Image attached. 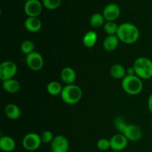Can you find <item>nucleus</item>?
<instances>
[{
  "mask_svg": "<svg viewBox=\"0 0 152 152\" xmlns=\"http://www.w3.org/2000/svg\"><path fill=\"white\" fill-rule=\"evenodd\" d=\"M24 10L28 17H38L42 10V5L39 0H28L25 1Z\"/></svg>",
  "mask_w": 152,
  "mask_h": 152,
  "instance_id": "9",
  "label": "nucleus"
},
{
  "mask_svg": "<svg viewBox=\"0 0 152 152\" xmlns=\"http://www.w3.org/2000/svg\"><path fill=\"white\" fill-rule=\"evenodd\" d=\"M135 74L142 80H148L152 77V60L147 57H139L133 65Z\"/></svg>",
  "mask_w": 152,
  "mask_h": 152,
  "instance_id": "3",
  "label": "nucleus"
},
{
  "mask_svg": "<svg viewBox=\"0 0 152 152\" xmlns=\"http://www.w3.org/2000/svg\"><path fill=\"white\" fill-rule=\"evenodd\" d=\"M103 28L105 32L108 35H117L119 26L114 22H106Z\"/></svg>",
  "mask_w": 152,
  "mask_h": 152,
  "instance_id": "23",
  "label": "nucleus"
},
{
  "mask_svg": "<svg viewBox=\"0 0 152 152\" xmlns=\"http://www.w3.org/2000/svg\"><path fill=\"white\" fill-rule=\"evenodd\" d=\"M135 71L134 68L132 67V68H129L127 69V75H135Z\"/></svg>",
  "mask_w": 152,
  "mask_h": 152,
  "instance_id": "29",
  "label": "nucleus"
},
{
  "mask_svg": "<svg viewBox=\"0 0 152 152\" xmlns=\"http://www.w3.org/2000/svg\"><path fill=\"white\" fill-rule=\"evenodd\" d=\"M54 137H53V133L50 131H45L41 135L42 142L44 143H51Z\"/></svg>",
  "mask_w": 152,
  "mask_h": 152,
  "instance_id": "27",
  "label": "nucleus"
},
{
  "mask_svg": "<svg viewBox=\"0 0 152 152\" xmlns=\"http://www.w3.org/2000/svg\"><path fill=\"white\" fill-rule=\"evenodd\" d=\"M26 64L30 69L37 71L42 68L44 65V59L39 53L34 51L26 56Z\"/></svg>",
  "mask_w": 152,
  "mask_h": 152,
  "instance_id": "8",
  "label": "nucleus"
},
{
  "mask_svg": "<svg viewBox=\"0 0 152 152\" xmlns=\"http://www.w3.org/2000/svg\"><path fill=\"white\" fill-rule=\"evenodd\" d=\"M105 18L103 15L99 13H95L91 16L90 24L93 28H99L105 25Z\"/></svg>",
  "mask_w": 152,
  "mask_h": 152,
  "instance_id": "21",
  "label": "nucleus"
},
{
  "mask_svg": "<svg viewBox=\"0 0 152 152\" xmlns=\"http://www.w3.org/2000/svg\"><path fill=\"white\" fill-rule=\"evenodd\" d=\"M110 74L111 76L114 79H122L123 80L126 75H127V70L125 68L123 65L120 64H115L112 65L110 69Z\"/></svg>",
  "mask_w": 152,
  "mask_h": 152,
  "instance_id": "19",
  "label": "nucleus"
},
{
  "mask_svg": "<svg viewBox=\"0 0 152 152\" xmlns=\"http://www.w3.org/2000/svg\"><path fill=\"white\" fill-rule=\"evenodd\" d=\"M16 147L14 140L9 136H2L0 138V148L4 152L13 151Z\"/></svg>",
  "mask_w": 152,
  "mask_h": 152,
  "instance_id": "17",
  "label": "nucleus"
},
{
  "mask_svg": "<svg viewBox=\"0 0 152 152\" xmlns=\"http://www.w3.org/2000/svg\"><path fill=\"white\" fill-rule=\"evenodd\" d=\"M129 140L122 134L114 135L110 139L111 148L115 151H121L124 150L128 145Z\"/></svg>",
  "mask_w": 152,
  "mask_h": 152,
  "instance_id": "12",
  "label": "nucleus"
},
{
  "mask_svg": "<svg viewBox=\"0 0 152 152\" xmlns=\"http://www.w3.org/2000/svg\"><path fill=\"white\" fill-rule=\"evenodd\" d=\"M104 18L107 22H114L120 15V7L116 3L107 4L102 12Z\"/></svg>",
  "mask_w": 152,
  "mask_h": 152,
  "instance_id": "11",
  "label": "nucleus"
},
{
  "mask_svg": "<svg viewBox=\"0 0 152 152\" xmlns=\"http://www.w3.org/2000/svg\"><path fill=\"white\" fill-rule=\"evenodd\" d=\"M52 152H68L69 149V142L63 135L56 136L50 143Z\"/></svg>",
  "mask_w": 152,
  "mask_h": 152,
  "instance_id": "10",
  "label": "nucleus"
},
{
  "mask_svg": "<svg viewBox=\"0 0 152 152\" xmlns=\"http://www.w3.org/2000/svg\"><path fill=\"white\" fill-rule=\"evenodd\" d=\"M151 127H152V122H151Z\"/></svg>",
  "mask_w": 152,
  "mask_h": 152,
  "instance_id": "31",
  "label": "nucleus"
},
{
  "mask_svg": "<svg viewBox=\"0 0 152 152\" xmlns=\"http://www.w3.org/2000/svg\"><path fill=\"white\" fill-rule=\"evenodd\" d=\"M114 126L120 134L124 135L129 140L135 142L142 138V129L136 125L127 124L123 117H117L114 120Z\"/></svg>",
  "mask_w": 152,
  "mask_h": 152,
  "instance_id": "1",
  "label": "nucleus"
},
{
  "mask_svg": "<svg viewBox=\"0 0 152 152\" xmlns=\"http://www.w3.org/2000/svg\"><path fill=\"white\" fill-rule=\"evenodd\" d=\"M4 114L10 120H17L21 115L20 108L16 104H7L4 108Z\"/></svg>",
  "mask_w": 152,
  "mask_h": 152,
  "instance_id": "16",
  "label": "nucleus"
},
{
  "mask_svg": "<svg viewBox=\"0 0 152 152\" xmlns=\"http://www.w3.org/2000/svg\"><path fill=\"white\" fill-rule=\"evenodd\" d=\"M62 0H42V5L48 10H55L60 6Z\"/></svg>",
  "mask_w": 152,
  "mask_h": 152,
  "instance_id": "25",
  "label": "nucleus"
},
{
  "mask_svg": "<svg viewBox=\"0 0 152 152\" xmlns=\"http://www.w3.org/2000/svg\"><path fill=\"white\" fill-rule=\"evenodd\" d=\"M60 95L64 102L69 105H74L80 102L83 96V91L78 86L74 84L66 85L62 88Z\"/></svg>",
  "mask_w": 152,
  "mask_h": 152,
  "instance_id": "5",
  "label": "nucleus"
},
{
  "mask_svg": "<svg viewBox=\"0 0 152 152\" xmlns=\"http://www.w3.org/2000/svg\"><path fill=\"white\" fill-rule=\"evenodd\" d=\"M119 42H120V39L117 35H108L103 40L102 46L107 51H113L117 48L119 45Z\"/></svg>",
  "mask_w": 152,
  "mask_h": 152,
  "instance_id": "14",
  "label": "nucleus"
},
{
  "mask_svg": "<svg viewBox=\"0 0 152 152\" xmlns=\"http://www.w3.org/2000/svg\"><path fill=\"white\" fill-rule=\"evenodd\" d=\"M97 38V34L95 31H88L83 38V45L87 48H93L96 43Z\"/></svg>",
  "mask_w": 152,
  "mask_h": 152,
  "instance_id": "20",
  "label": "nucleus"
},
{
  "mask_svg": "<svg viewBox=\"0 0 152 152\" xmlns=\"http://www.w3.org/2000/svg\"><path fill=\"white\" fill-rule=\"evenodd\" d=\"M122 88L126 93L130 95H137L143 88V84L137 75H126L122 81Z\"/></svg>",
  "mask_w": 152,
  "mask_h": 152,
  "instance_id": "4",
  "label": "nucleus"
},
{
  "mask_svg": "<svg viewBox=\"0 0 152 152\" xmlns=\"http://www.w3.org/2000/svg\"><path fill=\"white\" fill-rule=\"evenodd\" d=\"M2 88L5 91L10 94H15L20 89V84L14 79L4 80L2 83Z\"/></svg>",
  "mask_w": 152,
  "mask_h": 152,
  "instance_id": "18",
  "label": "nucleus"
},
{
  "mask_svg": "<svg viewBox=\"0 0 152 152\" xmlns=\"http://www.w3.org/2000/svg\"><path fill=\"white\" fill-rule=\"evenodd\" d=\"M98 149L100 151H106L108 148H111V143H110V140L105 139V138H102L99 140L96 144Z\"/></svg>",
  "mask_w": 152,
  "mask_h": 152,
  "instance_id": "26",
  "label": "nucleus"
},
{
  "mask_svg": "<svg viewBox=\"0 0 152 152\" xmlns=\"http://www.w3.org/2000/svg\"><path fill=\"white\" fill-rule=\"evenodd\" d=\"M63 88L62 87L61 84L56 81H52L48 84L47 91L49 94L51 96H58L61 94Z\"/></svg>",
  "mask_w": 152,
  "mask_h": 152,
  "instance_id": "22",
  "label": "nucleus"
},
{
  "mask_svg": "<svg viewBox=\"0 0 152 152\" xmlns=\"http://www.w3.org/2000/svg\"><path fill=\"white\" fill-rule=\"evenodd\" d=\"M23 1H28V0H23Z\"/></svg>",
  "mask_w": 152,
  "mask_h": 152,
  "instance_id": "30",
  "label": "nucleus"
},
{
  "mask_svg": "<svg viewBox=\"0 0 152 152\" xmlns=\"http://www.w3.org/2000/svg\"><path fill=\"white\" fill-rule=\"evenodd\" d=\"M17 73V66L12 61H4L0 65V79L2 81L13 79Z\"/></svg>",
  "mask_w": 152,
  "mask_h": 152,
  "instance_id": "6",
  "label": "nucleus"
},
{
  "mask_svg": "<svg viewBox=\"0 0 152 152\" xmlns=\"http://www.w3.org/2000/svg\"><path fill=\"white\" fill-rule=\"evenodd\" d=\"M117 36L120 41L125 44H134L139 39L140 31L136 25L129 22H125L119 25Z\"/></svg>",
  "mask_w": 152,
  "mask_h": 152,
  "instance_id": "2",
  "label": "nucleus"
},
{
  "mask_svg": "<svg viewBox=\"0 0 152 152\" xmlns=\"http://www.w3.org/2000/svg\"><path fill=\"white\" fill-rule=\"evenodd\" d=\"M41 136L36 133H29L24 137L22 145L28 151H35L38 149L42 144Z\"/></svg>",
  "mask_w": 152,
  "mask_h": 152,
  "instance_id": "7",
  "label": "nucleus"
},
{
  "mask_svg": "<svg viewBox=\"0 0 152 152\" xmlns=\"http://www.w3.org/2000/svg\"><path fill=\"white\" fill-rule=\"evenodd\" d=\"M34 43L31 40H25L21 45V51L27 56L34 51Z\"/></svg>",
  "mask_w": 152,
  "mask_h": 152,
  "instance_id": "24",
  "label": "nucleus"
},
{
  "mask_svg": "<svg viewBox=\"0 0 152 152\" xmlns=\"http://www.w3.org/2000/svg\"><path fill=\"white\" fill-rule=\"evenodd\" d=\"M25 29L31 33H36L40 31L42 28V22L38 17H28L25 21Z\"/></svg>",
  "mask_w": 152,
  "mask_h": 152,
  "instance_id": "13",
  "label": "nucleus"
},
{
  "mask_svg": "<svg viewBox=\"0 0 152 152\" xmlns=\"http://www.w3.org/2000/svg\"><path fill=\"white\" fill-rule=\"evenodd\" d=\"M77 74L75 71L70 67L63 68L61 71V79L66 85H71L75 82Z\"/></svg>",
  "mask_w": 152,
  "mask_h": 152,
  "instance_id": "15",
  "label": "nucleus"
},
{
  "mask_svg": "<svg viewBox=\"0 0 152 152\" xmlns=\"http://www.w3.org/2000/svg\"><path fill=\"white\" fill-rule=\"evenodd\" d=\"M148 107L150 112L152 114V94H151L148 99Z\"/></svg>",
  "mask_w": 152,
  "mask_h": 152,
  "instance_id": "28",
  "label": "nucleus"
}]
</instances>
